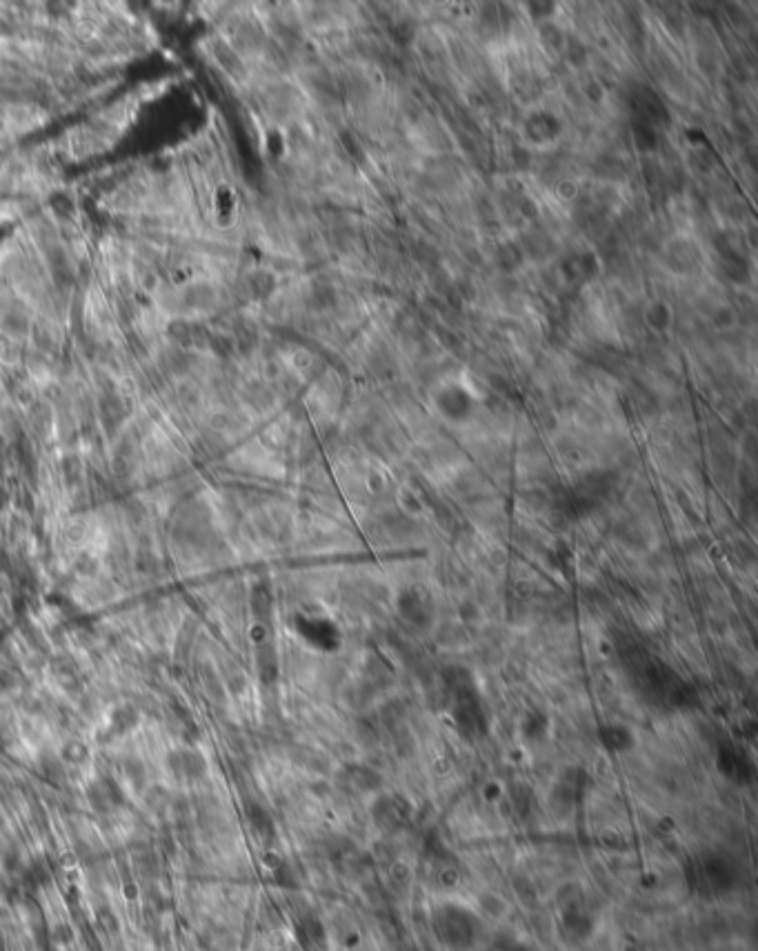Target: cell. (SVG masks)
I'll use <instances>...</instances> for the list:
<instances>
[{
	"instance_id": "cell-21",
	"label": "cell",
	"mask_w": 758,
	"mask_h": 951,
	"mask_svg": "<svg viewBox=\"0 0 758 951\" xmlns=\"http://www.w3.org/2000/svg\"><path fill=\"white\" fill-rule=\"evenodd\" d=\"M523 733L529 740H540L547 733V716L540 711H529L523 718Z\"/></svg>"
},
{
	"instance_id": "cell-3",
	"label": "cell",
	"mask_w": 758,
	"mask_h": 951,
	"mask_svg": "<svg viewBox=\"0 0 758 951\" xmlns=\"http://www.w3.org/2000/svg\"><path fill=\"white\" fill-rule=\"evenodd\" d=\"M740 867L730 853L705 851L689 865V885L701 896H727L740 885Z\"/></svg>"
},
{
	"instance_id": "cell-2",
	"label": "cell",
	"mask_w": 758,
	"mask_h": 951,
	"mask_svg": "<svg viewBox=\"0 0 758 951\" xmlns=\"http://www.w3.org/2000/svg\"><path fill=\"white\" fill-rule=\"evenodd\" d=\"M445 683L451 698V718L461 736L469 740L482 738L487 733V716H485L480 696L472 680V673L463 667H451L445 673Z\"/></svg>"
},
{
	"instance_id": "cell-4",
	"label": "cell",
	"mask_w": 758,
	"mask_h": 951,
	"mask_svg": "<svg viewBox=\"0 0 758 951\" xmlns=\"http://www.w3.org/2000/svg\"><path fill=\"white\" fill-rule=\"evenodd\" d=\"M596 927L585 892L579 885H567L558 892V931L567 943H581L592 935Z\"/></svg>"
},
{
	"instance_id": "cell-5",
	"label": "cell",
	"mask_w": 758,
	"mask_h": 951,
	"mask_svg": "<svg viewBox=\"0 0 758 951\" xmlns=\"http://www.w3.org/2000/svg\"><path fill=\"white\" fill-rule=\"evenodd\" d=\"M105 141L94 134V129L89 125H78L67 131V136L63 138V153H69L71 158H87L94 156L100 149H105Z\"/></svg>"
},
{
	"instance_id": "cell-24",
	"label": "cell",
	"mask_w": 758,
	"mask_h": 951,
	"mask_svg": "<svg viewBox=\"0 0 758 951\" xmlns=\"http://www.w3.org/2000/svg\"><path fill=\"white\" fill-rule=\"evenodd\" d=\"M498 260H500V267L503 269H514L521 263V252L514 247V244H505L498 254Z\"/></svg>"
},
{
	"instance_id": "cell-7",
	"label": "cell",
	"mask_w": 758,
	"mask_h": 951,
	"mask_svg": "<svg viewBox=\"0 0 758 951\" xmlns=\"http://www.w3.org/2000/svg\"><path fill=\"white\" fill-rule=\"evenodd\" d=\"M718 769L730 780H736V782H747V780H752V774H754L750 758L742 754L736 745H730V743L721 745V749H718Z\"/></svg>"
},
{
	"instance_id": "cell-1",
	"label": "cell",
	"mask_w": 758,
	"mask_h": 951,
	"mask_svg": "<svg viewBox=\"0 0 758 951\" xmlns=\"http://www.w3.org/2000/svg\"><path fill=\"white\" fill-rule=\"evenodd\" d=\"M430 925L436 940L447 951H474L482 935V920L467 904L445 900L430 914Z\"/></svg>"
},
{
	"instance_id": "cell-17",
	"label": "cell",
	"mask_w": 758,
	"mask_h": 951,
	"mask_svg": "<svg viewBox=\"0 0 758 951\" xmlns=\"http://www.w3.org/2000/svg\"><path fill=\"white\" fill-rule=\"evenodd\" d=\"M245 289H247L249 298H259V300L269 298V296L276 291V278H274V273H269V271H265V269H259V271L249 273V276H247V280H245Z\"/></svg>"
},
{
	"instance_id": "cell-19",
	"label": "cell",
	"mask_w": 758,
	"mask_h": 951,
	"mask_svg": "<svg viewBox=\"0 0 758 951\" xmlns=\"http://www.w3.org/2000/svg\"><path fill=\"white\" fill-rule=\"evenodd\" d=\"M596 269H598V265H596V260H594L592 254L574 256L563 265V271L567 273L569 280H587V278H592V276L596 273Z\"/></svg>"
},
{
	"instance_id": "cell-16",
	"label": "cell",
	"mask_w": 758,
	"mask_h": 951,
	"mask_svg": "<svg viewBox=\"0 0 758 951\" xmlns=\"http://www.w3.org/2000/svg\"><path fill=\"white\" fill-rule=\"evenodd\" d=\"M525 131L529 134L532 141L543 143V141H552V138H556V134L560 131V125H558V120L554 116L538 114V116H532V120L527 122Z\"/></svg>"
},
{
	"instance_id": "cell-22",
	"label": "cell",
	"mask_w": 758,
	"mask_h": 951,
	"mask_svg": "<svg viewBox=\"0 0 758 951\" xmlns=\"http://www.w3.org/2000/svg\"><path fill=\"white\" fill-rule=\"evenodd\" d=\"M487 951H536V949H534L532 945H527V943L519 940V938H514V935L500 933V935H496V938L490 943Z\"/></svg>"
},
{
	"instance_id": "cell-10",
	"label": "cell",
	"mask_w": 758,
	"mask_h": 951,
	"mask_svg": "<svg viewBox=\"0 0 758 951\" xmlns=\"http://www.w3.org/2000/svg\"><path fill=\"white\" fill-rule=\"evenodd\" d=\"M436 405H438V409H441L447 418H451V420H463V418L469 416V411H472L474 401H472V396H469L463 387H447V389H443L441 394L436 396Z\"/></svg>"
},
{
	"instance_id": "cell-13",
	"label": "cell",
	"mask_w": 758,
	"mask_h": 951,
	"mask_svg": "<svg viewBox=\"0 0 758 951\" xmlns=\"http://www.w3.org/2000/svg\"><path fill=\"white\" fill-rule=\"evenodd\" d=\"M634 110L639 112V122H645V125H651V122H663L665 120V107L661 105L658 96L651 94L649 89H636V96L632 98Z\"/></svg>"
},
{
	"instance_id": "cell-6",
	"label": "cell",
	"mask_w": 758,
	"mask_h": 951,
	"mask_svg": "<svg viewBox=\"0 0 758 951\" xmlns=\"http://www.w3.org/2000/svg\"><path fill=\"white\" fill-rule=\"evenodd\" d=\"M583 789H585V772L583 769H567L554 785L552 801L556 803L558 809H572L574 805H579V801L583 798Z\"/></svg>"
},
{
	"instance_id": "cell-15",
	"label": "cell",
	"mask_w": 758,
	"mask_h": 951,
	"mask_svg": "<svg viewBox=\"0 0 758 951\" xmlns=\"http://www.w3.org/2000/svg\"><path fill=\"white\" fill-rule=\"evenodd\" d=\"M170 764L174 767V772L183 778H201L205 774V760L201 754H196V751H176Z\"/></svg>"
},
{
	"instance_id": "cell-23",
	"label": "cell",
	"mask_w": 758,
	"mask_h": 951,
	"mask_svg": "<svg viewBox=\"0 0 758 951\" xmlns=\"http://www.w3.org/2000/svg\"><path fill=\"white\" fill-rule=\"evenodd\" d=\"M634 143L641 151H649L656 147V138L654 131H651V125H645V122H634Z\"/></svg>"
},
{
	"instance_id": "cell-8",
	"label": "cell",
	"mask_w": 758,
	"mask_h": 951,
	"mask_svg": "<svg viewBox=\"0 0 758 951\" xmlns=\"http://www.w3.org/2000/svg\"><path fill=\"white\" fill-rule=\"evenodd\" d=\"M209 52H211V56H214L218 69L227 76V78H234V81L245 78L247 67H245V63H242V56L223 36H218L214 42H211Z\"/></svg>"
},
{
	"instance_id": "cell-9",
	"label": "cell",
	"mask_w": 758,
	"mask_h": 951,
	"mask_svg": "<svg viewBox=\"0 0 758 951\" xmlns=\"http://www.w3.org/2000/svg\"><path fill=\"white\" fill-rule=\"evenodd\" d=\"M374 818L383 829H398L409 818V807L396 796H383L374 805Z\"/></svg>"
},
{
	"instance_id": "cell-25",
	"label": "cell",
	"mask_w": 758,
	"mask_h": 951,
	"mask_svg": "<svg viewBox=\"0 0 758 951\" xmlns=\"http://www.w3.org/2000/svg\"><path fill=\"white\" fill-rule=\"evenodd\" d=\"M647 320L654 327H658V329H663L667 323H670V314H667V307H663V305H656V307H651V309L647 312Z\"/></svg>"
},
{
	"instance_id": "cell-18",
	"label": "cell",
	"mask_w": 758,
	"mask_h": 951,
	"mask_svg": "<svg viewBox=\"0 0 758 951\" xmlns=\"http://www.w3.org/2000/svg\"><path fill=\"white\" fill-rule=\"evenodd\" d=\"M305 625L309 627V632H307L305 636L312 640V645L331 649V647L338 642V634H336V629H333V625H331L329 620H318V618H314V620H307Z\"/></svg>"
},
{
	"instance_id": "cell-14",
	"label": "cell",
	"mask_w": 758,
	"mask_h": 951,
	"mask_svg": "<svg viewBox=\"0 0 758 951\" xmlns=\"http://www.w3.org/2000/svg\"><path fill=\"white\" fill-rule=\"evenodd\" d=\"M600 745L612 754H623L634 747V733L625 725H605L598 731Z\"/></svg>"
},
{
	"instance_id": "cell-12",
	"label": "cell",
	"mask_w": 758,
	"mask_h": 951,
	"mask_svg": "<svg viewBox=\"0 0 758 951\" xmlns=\"http://www.w3.org/2000/svg\"><path fill=\"white\" fill-rule=\"evenodd\" d=\"M296 938H298V943H300L302 949H307V951L321 949V947L325 945V940H327L325 925H323L316 916L300 918L298 923H296Z\"/></svg>"
},
{
	"instance_id": "cell-11",
	"label": "cell",
	"mask_w": 758,
	"mask_h": 951,
	"mask_svg": "<svg viewBox=\"0 0 758 951\" xmlns=\"http://www.w3.org/2000/svg\"><path fill=\"white\" fill-rule=\"evenodd\" d=\"M398 611H401V616H403L405 620L414 622V625H420V622L425 625L427 618H430L427 598L422 596V591L416 589V587L405 589V591L398 596Z\"/></svg>"
},
{
	"instance_id": "cell-20",
	"label": "cell",
	"mask_w": 758,
	"mask_h": 951,
	"mask_svg": "<svg viewBox=\"0 0 758 951\" xmlns=\"http://www.w3.org/2000/svg\"><path fill=\"white\" fill-rule=\"evenodd\" d=\"M247 818H249V822H251V827H254V832L259 834L261 838L269 840L271 836H274V820H271V816L267 814V811H265L263 807L251 805V807L247 809Z\"/></svg>"
}]
</instances>
